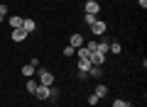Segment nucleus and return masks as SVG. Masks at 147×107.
<instances>
[{
	"mask_svg": "<svg viewBox=\"0 0 147 107\" xmlns=\"http://www.w3.org/2000/svg\"><path fill=\"white\" fill-rule=\"evenodd\" d=\"M88 68H91L88 58H79V73H86V76H88Z\"/></svg>",
	"mask_w": 147,
	"mask_h": 107,
	"instance_id": "nucleus-9",
	"label": "nucleus"
},
{
	"mask_svg": "<svg viewBox=\"0 0 147 107\" xmlns=\"http://www.w3.org/2000/svg\"><path fill=\"white\" fill-rule=\"evenodd\" d=\"M34 97H37V100H52V88H49V85H37Z\"/></svg>",
	"mask_w": 147,
	"mask_h": 107,
	"instance_id": "nucleus-3",
	"label": "nucleus"
},
{
	"mask_svg": "<svg viewBox=\"0 0 147 107\" xmlns=\"http://www.w3.org/2000/svg\"><path fill=\"white\" fill-rule=\"evenodd\" d=\"M34 76H37V83H39V85H49V88L54 85V73H49L47 68H37Z\"/></svg>",
	"mask_w": 147,
	"mask_h": 107,
	"instance_id": "nucleus-1",
	"label": "nucleus"
},
{
	"mask_svg": "<svg viewBox=\"0 0 147 107\" xmlns=\"http://www.w3.org/2000/svg\"><path fill=\"white\" fill-rule=\"evenodd\" d=\"M64 56H76V49H74V46H64Z\"/></svg>",
	"mask_w": 147,
	"mask_h": 107,
	"instance_id": "nucleus-17",
	"label": "nucleus"
},
{
	"mask_svg": "<svg viewBox=\"0 0 147 107\" xmlns=\"http://www.w3.org/2000/svg\"><path fill=\"white\" fill-rule=\"evenodd\" d=\"M84 12H86V15H98V12H100V3H98V0H86Z\"/></svg>",
	"mask_w": 147,
	"mask_h": 107,
	"instance_id": "nucleus-4",
	"label": "nucleus"
},
{
	"mask_svg": "<svg viewBox=\"0 0 147 107\" xmlns=\"http://www.w3.org/2000/svg\"><path fill=\"white\" fill-rule=\"evenodd\" d=\"M88 61H91V66H103V63H105V54H100V51H91Z\"/></svg>",
	"mask_w": 147,
	"mask_h": 107,
	"instance_id": "nucleus-5",
	"label": "nucleus"
},
{
	"mask_svg": "<svg viewBox=\"0 0 147 107\" xmlns=\"http://www.w3.org/2000/svg\"><path fill=\"white\" fill-rule=\"evenodd\" d=\"M34 73H37V68L32 66V63H27V66H22V76H25V78H32Z\"/></svg>",
	"mask_w": 147,
	"mask_h": 107,
	"instance_id": "nucleus-11",
	"label": "nucleus"
},
{
	"mask_svg": "<svg viewBox=\"0 0 147 107\" xmlns=\"http://www.w3.org/2000/svg\"><path fill=\"white\" fill-rule=\"evenodd\" d=\"M93 95H96V97H98V100H100V97H105V95H108V88H105L103 83H100V85H96V90H93Z\"/></svg>",
	"mask_w": 147,
	"mask_h": 107,
	"instance_id": "nucleus-12",
	"label": "nucleus"
},
{
	"mask_svg": "<svg viewBox=\"0 0 147 107\" xmlns=\"http://www.w3.org/2000/svg\"><path fill=\"white\" fill-rule=\"evenodd\" d=\"M86 41H84V37L81 34H71L69 37V46H74V49H79V46H84Z\"/></svg>",
	"mask_w": 147,
	"mask_h": 107,
	"instance_id": "nucleus-6",
	"label": "nucleus"
},
{
	"mask_svg": "<svg viewBox=\"0 0 147 107\" xmlns=\"http://www.w3.org/2000/svg\"><path fill=\"white\" fill-rule=\"evenodd\" d=\"M108 51H110V54H120V51H123L120 41H115V39H110V44H108Z\"/></svg>",
	"mask_w": 147,
	"mask_h": 107,
	"instance_id": "nucleus-10",
	"label": "nucleus"
},
{
	"mask_svg": "<svg viewBox=\"0 0 147 107\" xmlns=\"http://www.w3.org/2000/svg\"><path fill=\"white\" fill-rule=\"evenodd\" d=\"M10 37H12V41H25V39H27V32L22 29V27H17V29H12Z\"/></svg>",
	"mask_w": 147,
	"mask_h": 107,
	"instance_id": "nucleus-7",
	"label": "nucleus"
},
{
	"mask_svg": "<svg viewBox=\"0 0 147 107\" xmlns=\"http://www.w3.org/2000/svg\"><path fill=\"white\" fill-rule=\"evenodd\" d=\"M88 105H91V107L98 105V97H96V95H88Z\"/></svg>",
	"mask_w": 147,
	"mask_h": 107,
	"instance_id": "nucleus-21",
	"label": "nucleus"
},
{
	"mask_svg": "<svg viewBox=\"0 0 147 107\" xmlns=\"http://www.w3.org/2000/svg\"><path fill=\"white\" fill-rule=\"evenodd\" d=\"M34 27H37V22L32 20V17H25V20H22V29H25L27 34H30V32H34Z\"/></svg>",
	"mask_w": 147,
	"mask_h": 107,
	"instance_id": "nucleus-8",
	"label": "nucleus"
},
{
	"mask_svg": "<svg viewBox=\"0 0 147 107\" xmlns=\"http://www.w3.org/2000/svg\"><path fill=\"white\" fill-rule=\"evenodd\" d=\"M91 27V34H96V37H103L105 32H108V25H105L103 20H96L93 25H88Z\"/></svg>",
	"mask_w": 147,
	"mask_h": 107,
	"instance_id": "nucleus-2",
	"label": "nucleus"
},
{
	"mask_svg": "<svg viewBox=\"0 0 147 107\" xmlns=\"http://www.w3.org/2000/svg\"><path fill=\"white\" fill-rule=\"evenodd\" d=\"M37 85H39V83H37V80H32V78H27V92H32V95H34V90H37Z\"/></svg>",
	"mask_w": 147,
	"mask_h": 107,
	"instance_id": "nucleus-16",
	"label": "nucleus"
},
{
	"mask_svg": "<svg viewBox=\"0 0 147 107\" xmlns=\"http://www.w3.org/2000/svg\"><path fill=\"white\" fill-rule=\"evenodd\" d=\"M127 107H135V105H127Z\"/></svg>",
	"mask_w": 147,
	"mask_h": 107,
	"instance_id": "nucleus-24",
	"label": "nucleus"
},
{
	"mask_svg": "<svg viewBox=\"0 0 147 107\" xmlns=\"http://www.w3.org/2000/svg\"><path fill=\"white\" fill-rule=\"evenodd\" d=\"M88 76H91V78H100V76H103L100 66H91V68H88Z\"/></svg>",
	"mask_w": 147,
	"mask_h": 107,
	"instance_id": "nucleus-14",
	"label": "nucleus"
},
{
	"mask_svg": "<svg viewBox=\"0 0 147 107\" xmlns=\"http://www.w3.org/2000/svg\"><path fill=\"white\" fill-rule=\"evenodd\" d=\"M113 107H127V102H125V100H120V97H118V100H113Z\"/></svg>",
	"mask_w": 147,
	"mask_h": 107,
	"instance_id": "nucleus-20",
	"label": "nucleus"
},
{
	"mask_svg": "<svg viewBox=\"0 0 147 107\" xmlns=\"http://www.w3.org/2000/svg\"><path fill=\"white\" fill-rule=\"evenodd\" d=\"M137 5H140L142 10H145V7H147V0H137Z\"/></svg>",
	"mask_w": 147,
	"mask_h": 107,
	"instance_id": "nucleus-23",
	"label": "nucleus"
},
{
	"mask_svg": "<svg viewBox=\"0 0 147 107\" xmlns=\"http://www.w3.org/2000/svg\"><path fill=\"white\" fill-rule=\"evenodd\" d=\"M22 20H25V17H20V15H12V17H10V27H12V29L22 27Z\"/></svg>",
	"mask_w": 147,
	"mask_h": 107,
	"instance_id": "nucleus-13",
	"label": "nucleus"
},
{
	"mask_svg": "<svg viewBox=\"0 0 147 107\" xmlns=\"http://www.w3.org/2000/svg\"><path fill=\"white\" fill-rule=\"evenodd\" d=\"M0 15H3V17L7 15V7H5V3H3V5H0Z\"/></svg>",
	"mask_w": 147,
	"mask_h": 107,
	"instance_id": "nucleus-22",
	"label": "nucleus"
},
{
	"mask_svg": "<svg viewBox=\"0 0 147 107\" xmlns=\"http://www.w3.org/2000/svg\"><path fill=\"white\" fill-rule=\"evenodd\" d=\"M96 44H98V41H93V39H91V41H86V49H88V51H96Z\"/></svg>",
	"mask_w": 147,
	"mask_h": 107,
	"instance_id": "nucleus-18",
	"label": "nucleus"
},
{
	"mask_svg": "<svg viewBox=\"0 0 147 107\" xmlns=\"http://www.w3.org/2000/svg\"><path fill=\"white\" fill-rule=\"evenodd\" d=\"M84 20H86V25H93V22H96V15H86V12H84Z\"/></svg>",
	"mask_w": 147,
	"mask_h": 107,
	"instance_id": "nucleus-19",
	"label": "nucleus"
},
{
	"mask_svg": "<svg viewBox=\"0 0 147 107\" xmlns=\"http://www.w3.org/2000/svg\"><path fill=\"white\" fill-rule=\"evenodd\" d=\"M76 56H79V58H88V56H91V51L86 49V46H79V49H76Z\"/></svg>",
	"mask_w": 147,
	"mask_h": 107,
	"instance_id": "nucleus-15",
	"label": "nucleus"
}]
</instances>
